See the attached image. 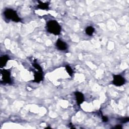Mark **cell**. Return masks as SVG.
Listing matches in <instances>:
<instances>
[{
    "label": "cell",
    "instance_id": "1",
    "mask_svg": "<svg viewBox=\"0 0 129 129\" xmlns=\"http://www.w3.org/2000/svg\"><path fill=\"white\" fill-rule=\"evenodd\" d=\"M47 31L54 35H58L60 33L61 27L58 23L54 20H49L46 24Z\"/></svg>",
    "mask_w": 129,
    "mask_h": 129
},
{
    "label": "cell",
    "instance_id": "2",
    "mask_svg": "<svg viewBox=\"0 0 129 129\" xmlns=\"http://www.w3.org/2000/svg\"><path fill=\"white\" fill-rule=\"evenodd\" d=\"M3 14L5 19L8 20H11L15 22L21 21V19L19 17L17 12L12 9H6Z\"/></svg>",
    "mask_w": 129,
    "mask_h": 129
},
{
    "label": "cell",
    "instance_id": "3",
    "mask_svg": "<svg viewBox=\"0 0 129 129\" xmlns=\"http://www.w3.org/2000/svg\"><path fill=\"white\" fill-rule=\"evenodd\" d=\"M11 72L9 70H1V81L3 82L5 84H11L12 83V79L11 77Z\"/></svg>",
    "mask_w": 129,
    "mask_h": 129
},
{
    "label": "cell",
    "instance_id": "4",
    "mask_svg": "<svg viewBox=\"0 0 129 129\" xmlns=\"http://www.w3.org/2000/svg\"><path fill=\"white\" fill-rule=\"evenodd\" d=\"M112 83L114 85L119 87L125 84V79L120 75H114Z\"/></svg>",
    "mask_w": 129,
    "mask_h": 129
},
{
    "label": "cell",
    "instance_id": "5",
    "mask_svg": "<svg viewBox=\"0 0 129 129\" xmlns=\"http://www.w3.org/2000/svg\"><path fill=\"white\" fill-rule=\"evenodd\" d=\"M55 46L56 48L61 51L66 50L68 48V44L64 41H63L60 39H58L55 43Z\"/></svg>",
    "mask_w": 129,
    "mask_h": 129
},
{
    "label": "cell",
    "instance_id": "6",
    "mask_svg": "<svg viewBox=\"0 0 129 129\" xmlns=\"http://www.w3.org/2000/svg\"><path fill=\"white\" fill-rule=\"evenodd\" d=\"M75 96L77 103L78 106H80L85 100V97L83 94L80 92L76 91L75 92Z\"/></svg>",
    "mask_w": 129,
    "mask_h": 129
},
{
    "label": "cell",
    "instance_id": "7",
    "mask_svg": "<svg viewBox=\"0 0 129 129\" xmlns=\"http://www.w3.org/2000/svg\"><path fill=\"white\" fill-rule=\"evenodd\" d=\"M34 79L33 82L36 83H39L40 82H41L43 79V72L39 71H38L37 72H34Z\"/></svg>",
    "mask_w": 129,
    "mask_h": 129
},
{
    "label": "cell",
    "instance_id": "8",
    "mask_svg": "<svg viewBox=\"0 0 129 129\" xmlns=\"http://www.w3.org/2000/svg\"><path fill=\"white\" fill-rule=\"evenodd\" d=\"M9 56L7 55H4L0 58V66L1 68H3L6 66L8 61L9 60Z\"/></svg>",
    "mask_w": 129,
    "mask_h": 129
},
{
    "label": "cell",
    "instance_id": "9",
    "mask_svg": "<svg viewBox=\"0 0 129 129\" xmlns=\"http://www.w3.org/2000/svg\"><path fill=\"white\" fill-rule=\"evenodd\" d=\"M38 4L37 6L38 9L41 10H47L49 9V4L48 3H43L40 1H38Z\"/></svg>",
    "mask_w": 129,
    "mask_h": 129
},
{
    "label": "cell",
    "instance_id": "10",
    "mask_svg": "<svg viewBox=\"0 0 129 129\" xmlns=\"http://www.w3.org/2000/svg\"><path fill=\"white\" fill-rule=\"evenodd\" d=\"M95 31V29L93 27L88 26L85 29L86 33L89 36H92Z\"/></svg>",
    "mask_w": 129,
    "mask_h": 129
},
{
    "label": "cell",
    "instance_id": "11",
    "mask_svg": "<svg viewBox=\"0 0 129 129\" xmlns=\"http://www.w3.org/2000/svg\"><path fill=\"white\" fill-rule=\"evenodd\" d=\"M32 66L34 67V68L36 69L37 71H41V72H43L42 71V69L41 68V67H40V66L37 62V61H36L35 60L33 61V63H32Z\"/></svg>",
    "mask_w": 129,
    "mask_h": 129
},
{
    "label": "cell",
    "instance_id": "12",
    "mask_svg": "<svg viewBox=\"0 0 129 129\" xmlns=\"http://www.w3.org/2000/svg\"><path fill=\"white\" fill-rule=\"evenodd\" d=\"M66 70L67 72L68 73V74L70 76H72V75L74 73V71H73V69H72V68L69 65L66 66Z\"/></svg>",
    "mask_w": 129,
    "mask_h": 129
},
{
    "label": "cell",
    "instance_id": "13",
    "mask_svg": "<svg viewBox=\"0 0 129 129\" xmlns=\"http://www.w3.org/2000/svg\"><path fill=\"white\" fill-rule=\"evenodd\" d=\"M119 120L120 121V122L121 123H126L127 122H128L129 121V118L128 117H122V118H119Z\"/></svg>",
    "mask_w": 129,
    "mask_h": 129
},
{
    "label": "cell",
    "instance_id": "14",
    "mask_svg": "<svg viewBox=\"0 0 129 129\" xmlns=\"http://www.w3.org/2000/svg\"><path fill=\"white\" fill-rule=\"evenodd\" d=\"M102 120H103V122H107L108 121V118L106 116H102Z\"/></svg>",
    "mask_w": 129,
    "mask_h": 129
},
{
    "label": "cell",
    "instance_id": "15",
    "mask_svg": "<svg viewBox=\"0 0 129 129\" xmlns=\"http://www.w3.org/2000/svg\"><path fill=\"white\" fill-rule=\"evenodd\" d=\"M114 128H122V126L118 124V125H116Z\"/></svg>",
    "mask_w": 129,
    "mask_h": 129
}]
</instances>
